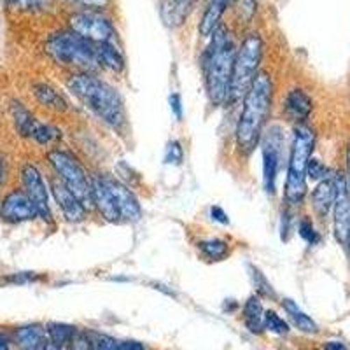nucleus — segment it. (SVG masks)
<instances>
[{"instance_id":"nucleus-39","label":"nucleus","mask_w":350,"mask_h":350,"mask_svg":"<svg viewBox=\"0 0 350 350\" xmlns=\"http://www.w3.org/2000/svg\"><path fill=\"white\" fill-rule=\"evenodd\" d=\"M68 2L84 5L88 9H95V11H100V9H104L109 5V0H68Z\"/></svg>"},{"instance_id":"nucleus-46","label":"nucleus","mask_w":350,"mask_h":350,"mask_svg":"<svg viewBox=\"0 0 350 350\" xmlns=\"http://www.w3.org/2000/svg\"><path fill=\"white\" fill-rule=\"evenodd\" d=\"M4 180V163H2V158H0V184Z\"/></svg>"},{"instance_id":"nucleus-42","label":"nucleus","mask_w":350,"mask_h":350,"mask_svg":"<svg viewBox=\"0 0 350 350\" xmlns=\"http://www.w3.org/2000/svg\"><path fill=\"white\" fill-rule=\"evenodd\" d=\"M116 350H146L140 342H133V340H126V342H118Z\"/></svg>"},{"instance_id":"nucleus-5","label":"nucleus","mask_w":350,"mask_h":350,"mask_svg":"<svg viewBox=\"0 0 350 350\" xmlns=\"http://www.w3.org/2000/svg\"><path fill=\"white\" fill-rule=\"evenodd\" d=\"M46 51L62 67L76 68L77 72H93L100 68L95 56V44L88 42L72 30L56 32L46 42Z\"/></svg>"},{"instance_id":"nucleus-44","label":"nucleus","mask_w":350,"mask_h":350,"mask_svg":"<svg viewBox=\"0 0 350 350\" xmlns=\"http://www.w3.org/2000/svg\"><path fill=\"white\" fill-rule=\"evenodd\" d=\"M0 350H11V345H9V340L4 333H0Z\"/></svg>"},{"instance_id":"nucleus-20","label":"nucleus","mask_w":350,"mask_h":350,"mask_svg":"<svg viewBox=\"0 0 350 350\" xmlns=\"http://www.w3.org/2000/svg\"><path fill=\"white\" fill-rule=\"evenodd\" d=\"M14 343L20 350H44L46 347V329L37 324L18 327L14 331Z\"/></svg>"},{"instance_id":"nucleus-24","label":"nucleus","mask_w":350,"mask_h":350,"mask_svg":"<svg viewBox=\"0 0 350 350\" xmlns=\"http://www.w3.org/2000/svg\"><path fill=\"white\" fill-rule=\"evenodd\" d=\"M282 306H284V310L287 312V315H289L291 321H293V324H295L299 331H303V333H310V334L317 333L319 326L315 324L314 319H312L310 315H306L305 312L296 305V301H293V299H284Z\"/></svg>"},{"instance_id":"nucleus-9","label":"nucleus","mask_w":350,"mask_h":350,"mask_svg":"<svg viewBox=\"0 0 350 350\" xmlns=\"http://www.w3.org/2000/svg\"><path fill=\"white\" fill-rule=\"evenodd\" d=\"M262 159V187L268 195L277 191V175L282 159V131L280 128H270L261 140Z\"/></svg>"},{"instance_id":"nucleus-16","label":"nucleus","mask_w":350,"mask_h":350,"mask_svg":"<svg viewBox=\"0 0 350 350\" xmlns=\"http://www.w3.org/2000/svg\"><path fill=\"white\" fill-rule=\"evenodd\" d=\"M235 0H208L205 9H203L202 20L198 23V32L202 37H211L221 25L226 9L233 4Z\"/></svg>"},{"instance_id":"nucleus-34","label":"nucleus","mask_w":350,"mask_h":350,"mask_svg":"<svg viewBox=\"0 0 350 350\" xmlns=\"http://www.w3.org/2000/svg\"><path fill=\"white\" fill-rule=\"evenodd\" d=\"M184 159V149L183 146H180L179 140H174V142L168 144L167 148V152H165V163L168 165H180L183 163Z\"/></svg>"},{"instance_id":"nucleus-41","label":"nucleus","mask_w":350,"mask_h":350,"mask_svg":"<svg viewBox=\"0 0 350 350\" xmlns=\"http://www.w3.org/2000/svg\"><path fill=\"white\" fill-rule=\"evenodd\" d=\"M211 217L214 223H219V224H230V219H228V214L223 211L221 207H217V205H214V207L211 208Z\"/></svg>"},{"instance_id":"nucleus-31","label":"nucleus","mask_w":350,"mask_h":350,"mask_svg":"<svg viewBox=\"0 0 350 350\" xmlns=\"http://www.w3.org/2000/svg\"><path fill=\"white\" fill-rule=\"evenodd\" d=\"M233 5H235V16L240 23H249L258 11L256 0H235Z\"/></svg>"},{"instance_id":"nucleus-14","label":"nucleus","mask_w":350,"mask_h":350,"mask_svg":"<svg viewBox=\"0 0 350 350\" xmlns=\"http://www.w3.org/2000/svg\"><path fill=\"white\" fill-rule=\"evenodd\" d=\"M51 191L55 196V202L58 203L62 214L68 223H81L86 217V205L77 198L74 193L65 186L62 180H51Z\"/></svg>"},{"instance_id":"nucleus-35","label":"nucleus","mask_w":350,"mask_h":350,"mask_svg":"<svg viewBox=\"0 0 350 350\" xmlns=\"http://www.w3.org/2000/svg\"><path fill=\"white\" fill-rule=\"evenodd\" d=\"M327 174H329V170H327V167L323 163V161H321V159L310 158V161H308V167H306V175H308L310 179L323 180V179H326Z\"/></svg>"},{"instance_id":"nucleus-18","label":"nucleus","mask_w":350,"mask_h":350,"mask_svg":"<svg viewBox=\"0 0 350 350\" xmlns=\"http://www.w3.org/2000/svg\"><path fill=\"white\" fill-rule=\"evenodd\" d=\"M33 96H36V100L40 105L55 112L68 111V105H70L67 96L48 83L33 84Z\"/></svg>"},{"instance_id":"nucleus-3","label":"nucleus","mask_w":350,"mask_h":350,"mask_svg":"<svg viewBox=\"0 0 350 350\" xmlns=\"http://www.w3.org/2000/svg\"><path fill=\"white\" fill-rule=\"evenodd\" d=\"M235 55V39L231 36L230 28L219 25L217 30L211 36V42L205 49V58H203L205 90L208 100L214 105L226 104Z\"/></svg>"},{"instance_id":"nucleus-7","label":"nucleus","mask_w":350,"mask_h":350,"mask_svg":"<svg viewBox=\"0 0 350 350\" xmlns=\"http://www.w3.org/2000/svg\"><path fill=\"white\" fill-rule=\"evenodd\" d=\"M48 161L60 177L62 183L70 189L84 205L92 203V180L88 177L83 165L70 152L53 149L48 152Z\"/></svg>"},{"instance_id":"nucleus-6","label":"nucleus","mask_w":350,"mask_h":350,"mask_svg":"<svg viewBox=\"0 0 350 350\" xmlns=\"http://www.w3.org/2000/svg\"><path fill=\"white\" fill-rule=\"evenodd\" d=\"M262 58V39L259 33H249L243 37L242 44L237 48L233 74H231L230 92L226 104H237L243 98L254 77L258 76Z\"/></svg>"},{"instance_id":"nucleus-38","label":"nucleus","mask_w":350,"mask_h":350,"mask_svg":"<svg viewBox=\"0 0 350 350\" xmlns=\"http://www.w3.org/2000/svg\"><path fill=\"white\" fill-rule=\"evenodd\" d=\"M40 277L37 273H33V271H21V273H14L11 275V277H5L4 282H9V284H30V282H36V280H39Z\"/></svg>"},{"instance_id":"nucleus-30","label":"nucleus","mask_w":350,"mask_h":350,"mask_svg":"<svg viewBox=\"0 0 350 350\" xmlns=\"http://www.w3.org/2000/svg\"><path fill=\"white\" fill-rule=\"evenodd\" d=\"M8 8L20 12H40L48 8V0H5Z\"/></svg>"},{"instance_id":"nucleus-28","label":"nucleus","mask_w":350,"mask_h":350,"mask_svg":"<svg viewBox=\"0 0 350 350\" xmlns=\"http://www.w3.org/2000/svg\"><path fill=\"white\" fill-rule=\"evenodd\" d=\"M30 137L40 146H49V144H56L62 139V131L53 124L37 123Z\"/></svg>"},{"instance_id":"nucleus-36","label":"nucleus","mask_w":350,"mask_h":350,"mask_svg":"<svg viewBox=\"0 0 350 350\" xmlns=\"http://www.w3.org/2000/svg\"><path fill=\"white\" fill-rule=\"evenodd\" d=\"M118 342L107 334H96L92 338V350H116Z\"/></svg>"},{"instance_id":"nucleus-47","label":"nucleus","mask_w":350,"mask_h":350,"mask_svg":"<svg viewBox=\"0 0 350 350\" xmlns=\"http://www.w3.org/2000/svg\"><path fill=\"white\" fill-rule=\"evenodd\" d=\"M44 350H62V349H58V347L53 345L51 342H48V343H46V347H44Z\"/></svg>"},{"instance_id":"nucleus-43","label":"nucleus","mask_w":350,"mask_h":350,"mask_svg":"<svg viewBox=\"0 0 350 350\" xmlns=\"http://www.w3.org/2000/svg\"><path fill=\"white\" fill-rule=\"evenodd\" d=\"M324 349L326 350H349L342 342H327Z\"/></svg>"},{"instance_id":"nucleus-48","label":"nucleus","mask_w":350,"mask_h":350,"mask_svg":"<svg viewBox=\"0 0 350 350\" xmlns=\"http://www.w3.org/2000/svg\"><path fill=\"white\" fill-rule=\"evenodd\" d=\"M347 243H349V247H350V237H349V242H347Z\"/></svg>"},{"instance_id":"nucleus-29","label":"nucleus","mask_w":350,"mask_h":350,"mask_svg":"<svg viewBox=\"0 0 350 350\" xmlns=\"http://www.w3.org/2000/svg\"><path fill=\"white\" fill-rule=\"evenodd\" d=\"M249 271H251L249 275H251V280L252 284H254L256 291H258V295L261 296V298H275L273 287L268 282L265 273H262L258 267H254V265H249Z\"/></svg>"},{"instance_id":"nucleus-23","label":"nucleus","mask_w":350,"mask_h":350,"mask_svg":"<svg viewBox=\"0 0 350 350\" xmlns=\"http://www.w3.org/2000/svg\"><path fill=\"white\" fill-rule=\"evenodd\" d=\"M243 317H245L247 329L254 334H261L265 331V308L259 298L252 296L247 299L243 306Z\"/></svg>"},{"instance_id":"nucleus-13","label":"nucleus","mask_w":350,"mask_h":350,"mask_svg":"<svg viewBox=\"0 0 350 350\" xmlns=\"http://www.w3.org/2000/svg\"><path fill=\"white\" fill-rule=\"evenodd\" d=\"M336 186V198H334V237L340 243L349 242L350 237V195L347 189V180L336 174L333 177Z\"/></svg>"},{"instance_id":"nucleus-33","label":"nucleus","mask_w":350,"mask_h":350,"mask_svg":"<svg viewBox=\"0 0 350 350\" xmlns=\"http://www.w3.org/2000/svg\"><path fill=\"white\" fill-rule=\"evenodd\" d=\"M298 231H299V237H301L308 245H315V243H319V240H321V237H319L317 230L314 228V223H312L310 219H301Z\"/></svg>"},{"instance_id":"nucleus-25","label":"nucleus","mask_w":350,"mask_h":350,"mask_svg":"<svg viewBox=\"0 0 350 350\" xmlns=\"http://www.w3.org/2000/svg\"><path fill=\"white\" fill-rule=\"evenodd\" d=\"M11 116H12V121H14V126H16L20 135L23 137L32 135L33 128H36V124L39 123V121L32 116V112L28 111L25 105H21L20 102H12Z\"/></svg>"},{"instance_id":"nucleus-19","label":"nucleus","mask_w":350,"mask_h":350,"mask_svg":"<svg viewBox=\"0 0 350 350\" xmlns=\"http://www.w3.org/2000/svg\"><path fill=\"white\" fill-rule=\"evenodd\" d=\"M195 0H163L161 2V20L167 27L175 28L186 23Z\"/></svg>"},{"instance_id":"nucleus-40","label":"nucleus","mask_w":350,"mask_h":350,"mask_svg":"<svg viewBox=\"0 0 350 350\" xmlns=\"http://www.w3.org/2000/svg\"><path fill=\"white\" fill-rule=\"evenodd\" d=\"M170 107L175 116V120L177 121L183 120V100H180V95H177V93L170 95Z\"/></svg>"},{"instance_id":"nucleus-2","label":"nucleus","mask_w":350,"mask_h":350,"mask_svg":"<svg viewBox=\"0 0 350 350\" xmlns=\"http://www.w3.org/2000/svg\"><path fill=\"white\" fill-rule=\"evenodd\" d=\"M67 88L68 92L102 123L114 130L123 128L126 121L123 98L111 84L98 79L90 72H76L67 79Z\"/></svg>"},{"instance_id":"nucleus-11","label":"nucleus","mask_w":350,"mask_h":350,"mask_svg":"<svg viewBox=\"0 0 350 350\" xmlns=\"http://www.w3.org/2000/svg\"><path fill=\"white\" fill-rule=\"evenodd\" d=\"M102 180H104L107 191L111 193L112 202L116 203V207L120 211L123 223H135V221H139L142 217V208H140V203L137 196L133 195V191L128 189L123 183L112 179V177H107V175H104Z\"/></svg>"},{"instance_id":"nucleus-10","label":"nucleus","mask_w":350,"mask_h":350,"mask_svg":"<svg viewBox=\"0 0 350 350\" xmlns=\"http://www.w3.org/2000/svg\"><path fill=\"white\" fill-rule=\"evenodd\" d=\"M21 183H23L25 187L23 191L27 193L32 205L36 207L37 217H40L46 223H51L53 212L51 203H49V193L39 168L30 163L23 165V168H21Z\"/></svg>"},{"instance_id":"nucleus-37","label":"nucleus","mask_w":350,"mask_h":350,"mask_svg":"<svg viewBox=\"0 0 350 350\" xmlns=\"http://www.w3.org/2000/svg\"><path fill=\"white\" fill-rule=\"evenodd\" d=\"M68 350H92V338L86 333H79L77 331L74 334V338L68 343Z\"/></svg>"},{"instance_id":"nucleus-45","label":"nucleus","mask_w":350,"mask_h":350,"mask_svg":"<svg viewBox=\"0 0 350 350\" xmlns=\"http://www.w3.org/2000/svg\"><path fill=\"white\" fill-rule=\"evenodd\" d=\"M347 184L350 186V142L347 146Z\"/></svg>"},{"instance_id":"nucleus-17","label":"nucleus","mask_w":350,"mask_h":350,"mask_svg":"<svg viewBox=\"0 0 350 350\" xmlns=\"http://www.w3.org/2000/svg\"><path fill=\"white\" fill-rule=\"evenodd\" d=\"M336 198V186H334L333 177H326L315 186L312 193V207L317 212L319 217H326L329 214L331 207L334 205Z\"/></svg>"},{"instance_id":"nucleus-22","label":"nucleus","mask_w":350,"mask_h":350,"mask_svg":"<svg viewBox=\"0 0 350 350\" xmlns=\"http://www.w3.org/2000/svg\"><path fill=\"white\" fill-rule=\"evenodd\" d=\"M314 104H312V98L306 95L303 90H293V92L287 95L286 98V112L293 121H303L310 116Z\"/></svg>"},{"instance_id":"nucleus-1","label":"nucleus","mask_w":350,"mask_h":350,"mask_svg":"<svg viewBox=\"0 0 350 350\" xmlns=\"http://www.w3.org/2000/svg\"><path fill=\"white\" fill-rule=\"evenodd\" d=\"M242 112L237 123L235 140L242 154H249L258 148L262 130L268 121L273 100V81L267 72H258L243 95Z\"/></svg>"},{"instance_id":"nucleus-12","label":"nucleus","mask_w":350,"mask_h":350,"mask_svg":"<svg viewBox=\"0 0 350 350\" xmlns=\"http://www.w3.org/2000/svg\"><path fill=\"white\" fill-rule=\"evenodd\" d=\"M0 217L5 223H27L37 217V211L23 189H12L0 203Z\"/></svg>"},{"instance_id":"nucleus-15","label":"nucleus","mask_w":350,"mask_h":350,"mask_svg":"<svg viewBox=\"0 0 350 350\" xmlns=\"http://www.w3.org/2000/svg\"><path fill=\"white\" fill-rule=\"evenodd\" d=\"M92 203L93 207L96 208L102 219H105L107 223H123V219H121L120 211L116 207V203L112 202L111 193L107 191V187H105L104 180L102 177H95L92 180Z\"/></svg>"},{"instance_id":"nucleus-4","label":"nucleus","mask_w":350,"mask_h":350,"mask_svg":"<svg viewBox=\"0 0 350 350\" xmlns=\"http://www.w3.org/2000/svg\"><path fill=\"white\" fill-rule=\"evenodd\" d=\"M315 146V133L310 126L298 124L291 144L289 167L286 179V200L289 205H299L306 195V167Z\"/></svg>"},{"instance_id":"nucleus-26","label":"nucleus","mask_w":350,"mask_h":350,"mask_svg":"<svg viewBox=\"0 0 350 350\" xmlns=\"http://www.w3.org/2000/svg\"><path fill=\"white\" fill-rule=\"evenodd\" d=\"M77 333V329L70 324H64V323H51L48 324V329H46V334L49 336V342L53 345H56L58 349L70 343V340L74 338V334Z\"/></svg>"},{"instance_id":"nucleus-21","label":"nucleus","mask_w":350,"mask_h":350,"mask_svg":"<svg viewBox=\"0 0 350 350\" xmlns=\"http://www.w3.org/2000/svg\"><path fill=\"white\" fill-rule=\"evenodd\" d=\"M95 56L100 67L107 68L114 74H121L124 70L123 53L120 51L116 42L95 44Z\"/></svg>"},{"instance_id":"nucleus-32","label":"nucleus","mask_w":350,"mask_h":350,"mask_svg":"<svg viewBox=\"0 0 350 350\" xmlns=\"http://www.w3.org/2000/svg\"><path fill=\"white\" fill-rule=\"evenodd\" d=\"M265 329L271 331L275 334H286L289 333V324L282 317L275 314V312L268 310L265 312Z\"/></svg>"},{"instance_id":"nucleus-8","label":"nucleus","mask_w":350,"mask_h":350,"mask_svg":"<svg viewBox=\"0 0 350 350\" xmlns=\"http://www.w3.org/2000/svg\"><path fill=\"white\" fill-rule=\"evenodd\" d=\"M68 28L92 44L116 42V30L112 21L95 9L72 12L68 18Z\"/></svg>"},{"instance_id":"nucleus-27","label":"nucleus","mask_w":350,"mask_h":350,"mask_svg":"<svg viewBox=\"0 0 350 350\" xmlns=\"http://www.w3.org/2000/svg\"><path fill=\"white\" fill-rule=\"evenodd\" d=\"M200 251L211 261H224L230 256V245L223 239H208L198 243Z\"/></svg>"}]
</instances>
